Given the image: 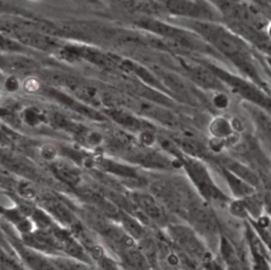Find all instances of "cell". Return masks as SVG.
I'll use <instances>...</instances> for the list:
<instances>
[{
	"instance_id": "obj_18",
	"label": "cell",
	"mask_w": 271,
	"mask_h": 270,
	"mask_svg": "<svg viewBox=\"0 0 271 270\" xmlns=\"http://www.w3.org/2000/svg\"><path fill=\"white\" fill-rule=\"evenodd\" d=\"M211 131L215 137L229 138L232 136L233 131L229 122L225 119H217L211 125Z\"/></svg>"
},
{
	"instance_id": "obj_21",
	"label": "cell",
	"mask_w": 271,
	"mask_h": 270,
	"mask_svg": "<svg viewBox=\"0 0 271 270\" xmlns=\"http://www.w3.org/2000/svg\"><path fill=\"white\" fill-rule=\"evenodd\" d=\"M22 88H23V90L27 91L28 93H33V92H35L40 88V83L37 82V80L31 78V79H28L27 81L23 82Z\"/></svg>"
},
{
	"instance_id": "obj_24",
	"label": "cell",
	"mask_w": 271,
	"mask_h": 270,
	"mask_svg": "<svg viewBox=\"0 0 271 270\" xmlns=\"http://www.w3.org/2000/svg\"><path fill=\"white\" fill-rule=\"evenodd\" d=\"M6 87L9 91L11 92H14L15 90H17L19 88V83H18V80L14 76H11L7 80L6 82Z\"/></svg>"
},
{
	"instance_id": "obj_25",
	"label": "cell",
	"mask_w": 271,
	"mask_h": 270,
	"mask_svg": "<svg viewBox=\"0 0 271 270\" xmlns=\"http://www.w3.org/2000/svg\"><path fill=\"white\" fill-rule=\"evenodd\" d=\"M101 266L104 270H119L118 269V267L115 266V264L108 260V259H102L101 260Z\"/></svg>"
},
{
	"instance_id": "obj_22",
	"label": "cell",
	"mask_w": 271,
	"mask_h": 270,
	"mask_svg": "<svg viewBox=\"0 0 271 270\" xmlns=\"http://www.w3.org/2000/svg\"><path fill=\"white\" fill-rule=\"evenodd\" d=\"M231 212L239 217H247V210L244 204L237 202L231 206Z\"/></svg>"
},
{
	"instance_id": "obj_3",
	"label": "cell",
	"mask_w": 271,
	"mask_h": 270,
	"mask_svg": "<svg viewBox=\"0 0 271 270\" xmlns=\"http://www.w3.org/2000/svg\"><path fill=\"white\" fill-rule=\"evenodd\" d=\"M138 25L147 31L161 35V36L174 42L175 44L183 47V48L194 51H207V49H209V47H207V45L202 40L198 38L194 33L168 25V23H164L162 21L144 19L139 21Z\"/></svg>"
},
{
	"instance_id": "obj_10",
	"label": "cell",
	"mask_w": 271,
	"mask_h": 270,
	"mask_svg": "<svg viewBox=\"0 0 271 270\" xmlns=\"http://www.w3.org/2000/svg\"><path fill=\"white\" fill-rule=\"evenodd\" d=\"M190 216L194 225L202 231L207 233L216 231V221L206 209L202 207L192 208L190 211Z\"/></svg>"
},
{
	"instance_id": "obj_5",
	"label": "cell",
	"mask_w": 271,
	"mask_h": 270,
	"mask_svg": "<svg viewBox=\"0 0 271 270\" xmlns=\"http://www.w3.org/2000/svg\"><path fill=\"white\" fill-rule=\"evenodd\" d=\"M167 9L175 15L213 19V12L208 4L203 2H168Z\"/></svg>"
},
{
	"instance_id": "obj_23",
	"label": "cell",
	"mask_w": 271,
	"mask_h": 270,
	"mask_svg": "<svg viewBox=\"0 0 271 270\" xmlns=\"http://www.w3.org/2000/svg\"><path fill=\"white\" fill-rule=\"evenodd\" d=\"M58 266H60L62 270H88L79 263H73L69 261H61L58 263Z\"/></svg>"
},
{
	"instance_id": "obj_15",
	"label": "cell",
	"mask_w": 271,
	"mask_h": 270,
	"mask_svg": "<svg viewBox=\"0 0 271 270\" xmlns=\"http://www.w3.org/2000/svg\"><path fill=\"white\" fill-rule=\"evenodd\" d=\"M22 256L25 257L27 264L33 270H56L49 262L44 260L42 256L31 251H23Z\"/></svg>"
},
{
	"instance_id": "obj_1",
	"label": "cell",
	"mask_w": 271,
	"mask_h": 270,
	"mask_svg": "<svg viewBox=\"0 0 271 270\" xmlns=\"http://www.w3.org/2000/svg\"><path fill=\"white\" fill-rule=\"evenodd\" d=\"M191 28L195 30L206 42L213 45L216 50L231 60L233 64L240 68L245 74L250 76L255 85H260L266 90L268 89L267 85L258 74L249 47L238 35L219 25L200 20L192 21Z\"/></svg>"
},
{
	"instance_id": "obj_12",
	"label": "cell",
	"mask_w": 271,
	"mask_h": 270,
	"mask_svg": "<svg viewBox=\"0 0 271 270\" xmlns=\"http://www.w3.org/2000/svg\"><path fill=\"white\" fill-rule=\"evenodd\" d=\"M123 66H124L125 69L128 70L129 72H133V73L137 74L139 78H141V80H142L143 82H145L147 85H150L152 87H157L158 89H160L162 91L169 92L167 90V88L160 83V81L157 78H155L154 75H152L148 71V70L145 69L144 67L140 66L138 64H135L134 62H131V61H125L123 63Z\"/></svg>"
},
{
	"instance_id": "obj_6",
	"label": "cell",
	"mask_w": 271,
	"mask_h": 270,
	"mask_svg": "<svg viewBox=\"0 0 271 270\" xmlns=\"http://www.w3.org/2000/svg\"><path fill=\"white\" fill-rule=\"evenodd\" d=\"M174 241L193 256L202 259L206 255L205 248L195 237V234L186 227L175 226L170 229Z\"/></svg>"
},
{
	"instance_id": "obj_19",
	"label": "cell",
	"mask_w": 271,
	"mask_h": 270,
	"mask_svg": "<svg viewBox=\"0 0 271 270\" xmlns=\"http://www.w3.org/2000/svg\"><path fill=\"white\" fill-rule=\"evenodd\" d=\"M121 216H122V221H123L126 230L131 233L134 238L139 239V238L142 237L143 228L140 226V224L136 219H134L133 217L128 216L126 214H121Z\"/></svg>"
},
{
	"instance_id": "obj_8",
	"label": "cell",
	"mask_w": 271,
	"mask_h": 270,
	"mask_svg": "<svg viewBox=\"0 0 271 270\" xmlns=\"http://www.w3.org/2000/svg\"><path fill=\"white\" fill-rule=\"evenodd\" d=\"M186 68L195 83L198 85L208 89H222L220 84L221 82L207 65H191V67L186 65Z\"/></svg>"
},
{
	"instance_id": "obj_14",
	"label": "cell",
	"mask_w": 271,
	"mask_h": 270,
	"mask_svg": "<svg viewBox=\"0 0 271 270\" xmlns=\"http://www.w3.org/2000/svg\"><path fill=\"white\" fill-rule=\"evenodd\" d=\"M225 176H226V178L231 186V189L232 191L237 194V195H251V193L253 192V187L248 185V184H246L244 182V180L240 179L238 176H235L233 173H231L230 171L226 170L225 172Z\"/></svg>"
},
{
	"instance_id": "obj_17",
	"label": "cell",
	"mask_w": 271,
	"mask_h": 270,
	"mask_svg": "<svg viewBox=\"0 0 271 270\" xmlns=\"http://www.w3.org/2000/svg\"><path fill=\"white\" fill-rule=\"evenodd\" d=\"M127 262L139 270H148V262L145 256L134 249H128L126 253Z\"/></svg>"
},
{
	"instance_id": "obj_16",
	"label": "cell",
	"mask_w": 271,
	"mask_h": 270,
	"mask_svg": "<svg viewBox=\"0 0 271 270\" xmlns=\"http://www.w3.org/2000/svg\"><path fill=\"white\" fill-rule=\"evenodd\" d=\"M227 167H228V171H231V173L237 175L238 177L243 178V180L248 181L252 185H255L257 183V178L255 174L249 169H247L246 167L242 166V164L237 163V162H230Z\"/></svg>"
},
{
	"instance_id": "obj_26",
	"label": "cell",
	"mask_w": 271,
	"mask_h": 270,
	"mask_svg": "<svg viewBox=\"0 0 271 270\" xmlns=\"http://www.w3.org/2000/svg\"><path fill=\"white\" fill-rule=\"evenodd\" d=\"M267 61H268V63H269V64H270V66H271V57H270V58H268Z\"/></svg>"
},
{
	"instance_id": "obj_9",
	"label": "cell",
	"mask_w": 271,
	"mask_h": 270,
	"mask_svg": "<svg viewBox=\"0 0 271 270\" xmlns=\"http://www.w3.org/2000/svg\"><path fill=\"white\" fill-rule=\"evenodd\" d=\"M134 201L136 205L140 208V210L151 219L162 221L164 217H166V214H164L161 207L150 195L142 193L135 194Z\"/></svg>"
},
{
	"instance_id": "obj_20",
	"label": "cell",
	"mask_w": 271,
	"mask_h": 270,
	"mask_svg": "<svg viewBox=\"0 0 271 270\" xmlns=\"http://www.w3.org/2000/svg\"><path fill=\"white\" fill-rule=\"evenodd\" d=\"M221 250H222L223 257H225V260L227 261V263L229 265H231L232 267L235 266V264H237L235 254H234L231 244L226 239H222V241H221Z\"/></svg>"
},
{
	"instance_id": "obj_4",
	"label": "cell",
	"mask_w": 271,
	"mask_h": 270,
	"mask_svg": "<svg viewBox=\"0 0 271 270\" xmlns=\"http://www.w3.org/2000/svg\"><path fill=\"white\" fill-rule=\"evenodd\" d=\"M207 66L211 69V71L215 74V76L220 82H225L228 86H230L244 99L250 101L251 103L256 105V106L267 110L271 114V98L265 95L262 90L258 89L255 84H251L244 79L233 75L216 66L209 64H207Z\"/></svg>"
},
{
	"instance_id": "obj_13",
	"label": "cell",
	"mask_w": 271,
	"mask_h": 270,
	"mask_svg": "<svg viewBox=\"0 0 271 270\" xmlns=\"http://www.w3.org/2000/svg\"><path fill=\"white\" fill-rule=\"evenodd\" d=\"M253 119L260 128L261 133L266 138L267 142L271 145V118L266 115L264 112L256 110V108H250Z\"/></svg>"
},
{
	"instance_id": "obj_7",
	"label": "cell",
	"mask_w": 271,
	"mask_h": 270,
	"mask_svg": "<svg viewBox=\"0 0 271 270\" xmlns=\"http://www.w3.org/2000/svg\"><path fill=\"white\" fill-rule=\"evenodd\" d=\"M232 27L235 31L241 33L244 37L249 40L253 45H255L257 48L268 52L271 55V40L268 38L264 33L257 31L253 27L241 21L233 22Z\"/></svg>"
},
{
	"instance_id": "obj_11",
	"label": "cell",
	"mask_w": 271,
	"mask_h": 270,
	"mask_svg": "<svg viewBox=\"0 0 271 270\" xmlns=\"http://www.w3.org/2000/svg\"><path fill=\"white\" fill-rule=\"evenodd\" d=\"M113 117H114L113 119H115L118 122L136 132L143 133L146 131L154 130V126H152L149 122L125 111H115L113 113Z\"/></svg>"
},
{
	"instance_id": "obj_2",
	"label": "cell",
	"mask_w": 271,
	"mask_h": 270,
	"mask_svg": "<svg viewBox=\"0 0 271 270\" xmlns=\"http://www.w3.org/2000/svg\"><path fill=\"white\" fill-rule=\"evenodd\" d=\"M160 143L164 148L168 149L177 158V160L181 163V166L187 173L188 177L192 179L200 194L205 198L210 199V201L211 199H215V201H225V199H227L225 194H222V192L214 183L213 179L211 178L207 168L202 162L191 156L183 154L179 148H177V146L173 142H170L169 140L162 139L160 140Z\"/></svg>"
},
{
	"instance_id": "obj_27",
	"label": "cell",
	"mask_w": 271,
	"mask_h": 270,
	"mask_svg": "<svg viewBox=\"0 0 271 270\" xmlns=\"http://www.w3.org/2000/svg\"><path fill=\"white\" fill-rule=\"evenodd\" d=\"M269 35L271 36V26H270V28H269Z\"/></svg>"
}]
</instances>
